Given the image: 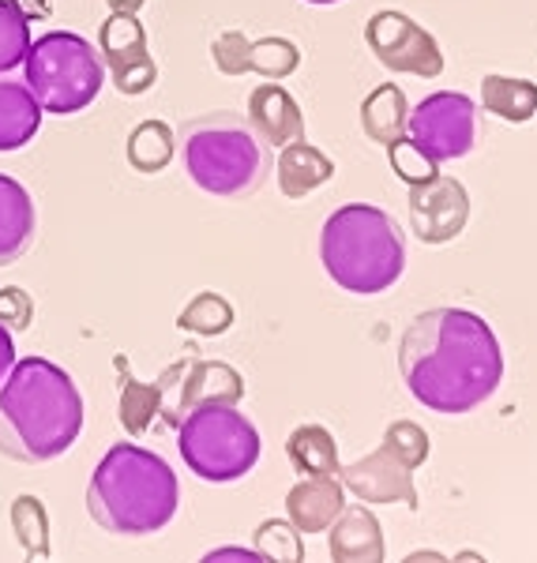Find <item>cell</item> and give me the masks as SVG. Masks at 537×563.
I'll return each instance as SVG.
<instances>
[{"mask_svg": "<svg viewBox=\"0 0 537 563\" xmlns=\"http://www.w3.org/2000/svg\"><path fill=\"white\" fill-rule=\"evenodd\" d=\"M398 368L425 410L470 413L496 395L504 350L493 327L470 308H429L403 331Z\"/></svg>", "mask_w": 537, "mask_h": 563, "instance_id": "1", "label": "cell"}, {"mask_svg": "<svg viewBox=\"0 0 537 563\" xmlns=\"http://www.w3.org/2000/svg\"><path fill=\"white\" fill-rule=\"evenodd\" d=\"M84 432V395L76 379L45 357L15 361L0 379V455L39 466L76 448Z\"/></svg>", "mask_w": 537, "mask_h": 563, "instance_id": "2", "label": "cell"}, {"mask_svg": "<svg viewBox=\"0 0 537 563\" xmlns=\"http://www.w3.org/2000/svg\"><path fill=\"white\" fill-rule=\"evenodd\" d=\"M180 485L169 462L140 443H117L95 466L87 515L117 538H151L177 519Z\"/></svg>", "mask_w": 537, "mask_h": 563, "instance_id": "3", "label": "cell"}, {"mask_svg": "<svg viewBox=\"0 0 537 563\" xmlns=\"http://www.w3.org/2000/svg\"><path fill=\"white\" fill-rule=\"evenodd\" d=\"M320 263L346 294H387L406 271V238L384 207L346 203L320 230Z\"/></svg>", "mask_w": 537, "mask_h": 563, "instance_id": "4", "label": "cell"}, {"mask_svg": "<svg viewBox=\"0 0 537 563\" xmlns=\"http://www.w3.org/2000/svg\"><path fill=\"white\" fill-rule=\"evenodd\" d=\"M180 154L185 174L199 192L215 199H249L263 188L275 169L271 147L249 124V117L215 109L180 129Z\"/></svg>", "mask_w": 537, "mask_h": 563, "instance_id": "5", "label": "cell"}, {"mask_svg": "<svg viewBox=\"0 0 537 563\" xmlns=\"http://www.w3.org/2000/svg\"><path fill=\"white\" fill-rule=\"evenodd\" d=\"M26 87L42 102L45 113L72 117L87 109L106 87L102 53L76 31H50L31 42L23 60Z\"/></svg>", "mask_w": 537, "mask_h": 563, "instance_id": "6", "label": "cell"}, {"mask_svg": "<svg viewBox=\"0 0 537 563\" xmlns=\"http://www.w3.org/2000/svg\"><path fill=\"white\" fill-rule=\"evenodd\" d=\"M177 451L199 481L230 485L256 470L260 432L237 406H193L177 424Z\"/></svg>", "mask_w": 537, "mask_h": 563, "instance_id": "7", "label": "cell"}, {"mask_svg": "<svg viewBox=\"0 0 537 563\" xmlns=\"http://www.w3.org/2000/svg\"><path fill=\"white\" fill-rule=\"evenodd\" d=\"M406 135L432 162L467 158L478 143V106L462 90H436L421 106L409 109Z\"/></svg>", "mask_w": 537, "mask_h": 563, "instance_id": "8", "label": "cell"}, {"mask_svg": "<svg viewBox=\"0 0 537 563\" xmlns=\"http://www.w3.org/2000/svg\"><path fill=\"white\" fill-rule=\"evenodd\" d=\"M162 384V421L177 429L180 417H185L193 406H241L244 398V379L241 372L226 361H199L196 353H188L185 361L169 365L158 376Z\"/></svg>", "mask_w": 537, "mask_h": 563, "instance_id": "9", "label": "cell"}, {"mask_svg": "<svg viewBox=\"0 0 537 563\" xmlns=\"http://www.w3.org/2000/svg\"><path fill=\"white\" fill-rule=\"evenodd\" d=\"M365 42L372 57L380 60L395 76H417V79H436L443 76V49L417 20H409L406 12L384 8L365 23Z\"/></svg>", "mask_w": 537, "mask_h": 563, "instance_id": "10", "label": "cell"}, {"mask_svg": "<svg viewBox=\"0 0 537 563\" xmlns=\"http://www.w3.org/2000/svg\"><path fill=\"white\" fill-rule=\"evenodd\" d=\"M98 53L106 60V71L113 87L124 98H140L158 84V65L147 49V31L129 12H113L98 31Z\"/></svg>", "mask_w": 537, "mask_h": 563, "instance_id": "11", "label": "cell"}, {"mask_svg": "<svg viewBox=\"0 0 537 563\" xmlns=\"http://www.w3.org/2000/svg\"><path fill=\"white\" fill-rule=\"evenodd\" d=\"M470 222V192L462 180L436 174L409 188V230L421 244H451Z\"/></svg>", "mask_w": 537, "mask_h": 563, "instance_id": "12", "label": "cell"}, {"mask_svg": "<svg viewBox=\"0 0 537 563\" xmlns=\"http://www.w3.org/2000/svg\"><path fill=\"white\" fill-rule=\"evenodd\" d=\"M339 481H342L346 493L369 507L403 504L409 511L421 507L417 485H414V470H409L395 451H387L384 443H380L376 451H369L365 459L350 462V466H339Z\"/></svg>", "mask_w": 537, "mask_h": 563, "instance_id": "13", "label": "cell"}, {"mask_svg": "<svg viewBox=\"0 0 537 563\" xmlns=\"http://www.w3.org/2000/svg\"><path fill=\"white\" fill-rule=\"evenodd\" d=\"M327 552L339 563H380L387 556L380 519L369 504H346L342 515L327 526Z\"/></svg>", "mask_w": 537, "mask_h": 563, "instance_id": "14", "label": "cell"}, {"mask_svg": "<svg viewBox=\"0 0 537 563\" xmlns=\"http://www.w3.org/2000/svg\"><path fill=\"white\" fill-rule=\"evenodd\" d=\"M249 124L260 132V140L267 143V147H278V151L305 135L302 106H297V98L282 84H275V79L260 84L249 95Z\"/></svg>", "mask_w": 537, "mask_h": 563, "instance_id": "15", "label": "cell"}, {"mask_svg": "<svg viewBox=\"0 0 537 563\" xmlns=\"http://www.w3.org/2000/svg\"><path fill=\"white\" fill-rule=\"evenodd\" d=\"M346 488L339 474L331 477H302L286 493V519L302 533H324L342 515Z\"/></svg>", "mask_w": 537, "mask_h": 563, "instance_id": "16", "label": "cell"}, {"mask_svg": "<svg viewBox=\"0 0 537 563\" xmlns=\"http://www.w3.org/2000/svg\"><path fill=\"white\" fill-rule=\"evenodd\" d=\"M39 233V211L31 192L15 177L0 174V267H12L26 256Z\"/></svg>", "mask_w": 537, "mask_h": 563, "instance_id": "17", "label": "cell"}, {"mask_svg": "<svg viewBox=\"0 0 537 563\" xmlns=\"http://www.w3.org/2000/svg\"><path fill=\"white\" fill-rule=\"evenodd\" d=\"M275 169H278V188H282V196H286V199L313 196L316 188H324L327 180L335 177V162L327 158L320 147H313L305 135L282 147Z\"/></svg>", "mask_w": 537, "mask_h": 563, "instance_id": "18", "label": "cell"}, {"mask_svg": "<svg viewBox=\"0 0 537 563\" xmlns=\"http://www.w3.org/2000/svg\"><path fill=\"white\" fill-rule=\"evenodd\" d=\"M42 102L26 79H0V151H20L42 129Z\"/></svg>", "mask_w": 537, "mask_h": 563, "instance_id": "19", "label": "cell"}, {"mask_svg": "<svg viewBox=\"0 0 537 563\" xmlns=\"http://www.w3.org/2000/svg\"><path fill=\"white\" fill-rule=\"evenodd\" d=\"M409 124V102L406 90L398 84H380L376 90H369V98L361 102V129L372 143L387 147V143L403 140Z\"/></svg>", "mask_w": 537, "mask_h": 563, "instance_id": "20", "label": "cell"}, {"mask_svg": "<svg viewBox=\"0 0 537 563\" xmlns=\"http://www.w3.org/2000/svg\"><path fill=\"white\" fill-rule=\"evenodd\" d=\"M286 459L302 477H331L339 474V443L324 424H297L286 440Z\"/></svg>", "mask_w": 537, "mask_h": 563, "instance_id": "21", "label": "cell"}, {"mask_svg": "<svg viewBox=\"0 0 537 563\" xmlns=\"http://www.w3.org/2000/svg\"><path fill=\"white\" fill-rule=\"evenodd\" d=\"M113 365L121 372V379H117V384H121V410H117V417H121L124 432L140 440V435H147L154 417H162V402H166V398H162V384L158 379H154V384L135 379L124 357H117Z\"/></svg>", "mask_w": 537, "mask_h": 563, "instance_id": "22", "label": "cell"}, {"mask_svg": "<svg viewBox=\"0 0 537 563\" xmlns=\"http://www.w3.org/2000/svg\"><path fill=\"white\" fill-rule=\"evenodd\" d=\"M481 106L507 124H526L537 117V84L518 76H485L481 79Z\"/></svg>", "mask_w": 537, "mask_h": 563, "instance_id": "23", "label": "cell"}, {"mask_svg": "<svg viewBox=\"0 0 537 563\" xmlns=\"http://www.w3.org/2000/svg\"><path fill=\"white\" fill-rule=\"evenodd\" d=\"M177 154V132L166 121H143L135 124L129 143H124V158L135 174H162Z\"/></svg>", "mask_w": 537, "mask_h": 563, "instance_id": "24", "label": "cell"}, {"mask_svg": "<svg viewBox=\"0 0 537 563\" xmlns=\"http://www.w3.org/2000/svg\"><path fill=\"white\" fill-rule=\"evenodd\" d=\"M8 519H12L15 541H20L26 560L50 556V515H45V504L39 496L31 493L15 496L12 507H8Z\"/></svg>", "mask_w": 537, "mask_h": 563, "instance_id": "25", "label": "cell"}, {"mask_svg": "<svg viewBox=\"0 0 537 563\" xmlns=\"http://www.w3.org/2000/svg\"><path fill=\"white\" fill-rule=\"evenodd\" d=\"M233 320V305L222 294H215V289H204V294H196L193 301L180 308L177 327L188 334H199V339H218V334L230 331Z\"/></svg>", "mask_w": 537, "mask_h": 563, "instance_id": "26", "label": "cell"}, {"mask_svg": "<svg viewBox=\"0 0 537 563\" xmlns=\"http://www.w3.org/2000/svg\"><path fill=\"white\" fill-rule=\"evenodd\" d=\"M305 533L297 530L289 519H263L256 526V538L252 549L260 552V560H282V563H297L305 556Z\"/></svg>", "mask_w": 537, "mask_h": 563, "instance_id": "27", "label": "cell"}, {"mask_svg": "<svg viewBox=\"0 0 537 563\" xmlns=\"http://www.w3.org/2000/svg\"><path fill=\"white\" fill-rule=\"evenodd\" d=\"M297 68H302V49H297L289 38L271 34V38L252 42L249 71H256V76H263V79H286V76H294Z\"/></svg>", "mask_w": 537, "mask_h": 563, "instance_id": "28", "label": "cell"}, {"mask_svg": "<svg viewBox=\"0 0 537 563\" xmlns=\"http://www.w3.org/2000/svg\"><path fill=\"white\" fill-rule=\"evenodd\" d=\"M31 49V20L12 4L0 0V76L12 68H20Z\"/></svg>", "mask_w": 537, "mask_h": 563, "instance_id": "29", "label": "cell"}, {"mask_svg": "<svg viewBox=\"0 0 537 563\" xmlns=\"http://www.w3.org/2000/svg\"><path fill=\"white\" fill-rule=\"evenodd\" d=\"M387 162H391V169H395V177L403 180V185H409V188L425 185V180H432L436 174H440V162H432L429 154L409 140V135L387 143Z\"/></svg>", "mask_w": 537, "mask_h": 563, "instance_id": "30", "label": "cell"}, {"mask_svg": "<svg viewBox=\"0 0 537 563\" xmlns=\"http://www.w3.org/2000/svg\"><path fill=\"white\" fill-rule=\"evenodd\" d=\"M380 443H384L387 451H395L409 470H421L425 462H429V451H432L429 432H425L417 421H391Z\"/></svg>", "mask_w": 537, "mask_h": 563, "instance_id": "31", "label": "cell"}, {"mask_svg": "<svg viewBox=\"0 0 537 563\" xmlns=\"http://www.w3.org/2000/svg\"><path fill=\"white\" fill-rule=\"evenodd\" d=\"M249 49H252V42L244 38L241 31H226V34H218V38L211 42V60H215V68L222 71V76H244L249 71Z\"/></svg>", "mask_w": 537, "mask_h": 563, "instance_id": "32", "label": "cell"}, {"mask_svg": "<svg viewBox=\"0 0 537 563\" xmlns=\"http://www.w3.org/2000/svg\"><path fill=\"white\" fill-rule=\"evenodd\" d=\"M34 320V301L23 286H4L0 289V323L8 331H26Z\"/></svg>", "mask_w": 537, "mask_h": 563, "instance_id": "33", "label": "cell"}, {"mask_svg": "<svg viewBox=\"0 0 537 563\" xmlns=\"http://www.w3.org/2000/svg\"><path fill=\"white\" fill-rule=\"evenodd\" d=\"M15 342H12V331H8L4 323H0V379L8 376V372H12V365H15Z\"/></svg>", "mask_w": 537, "mask_h": 563, "instance_id": "34", "label": "cell"}, {"mask_svg": "<svg viewBox=\"0 0 537 563\" xmlns=\"http://www.w3.org/2000/svg\"><path fill=\"white\" fill-rule=\"evenodd\" d=\"M204 560H260V552L256 549H211Z\"/></svg>", "mask_w": 537, "mask_h": 563, "instance_id": "35", "label": "cell"}, {"mask_svg": "<svg viewBox=\"0 0 537 563\" xmlns=\"http://www.w3.org/2000/svg\"><path fill=\"white\" fill-rule=\"evenodd\" d=\"M106 4H109V12H129V15H135L143 4H147V0H106Z\"/></svg>", "mask_w": 537, "mask_h": 563, "instance_id": "36", "label": "cell"}, {"mask_svg": "<svg viewBox=\"0 0 537 563\" xmlns=\"http://www.w3.org/2000/svg\"><path fill=\"white\" fill-rule=\"evenodd\" d=\"M409 560H443V556H440V552H414Z\"/></svg>", "mask_w": 537, "mask_h": 563, "instance_id": "37", "label": "cell"}, {"mask_svg": "<svg viewBox=\"0 0 537 563\" xmlns=\"http://www.w3.org/2000/svg\"><path fill=\"white\" fill-rule=\"evenodd\" d=\"M305 4H320V8H327V4H342V0H305Z\"/></svg>", "mask_w": 537, "mask_h": 563, "instance_id": "38", "label": "cell"}]
</instances>
